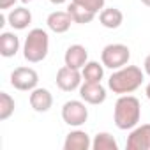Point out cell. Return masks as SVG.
Segmentation results:
<instances>
[{
    "instance_id": "1",
    "label": "cell",
    "mask_w": 150,
    "mask_h": 150,
    "mask_svg": "<svg viewBox=\"0 0 150 150\" xmlns=\"http://www.w3.org/2000/svg\"><path fill=\"white\" fill-rule=\"evenodd\" d=\"M143 80H145V72L138 65H124L110 76L108 88L113 94L125 96V94H132L134 90H138Z\"/></svg>"
},
{
    "instance_id": "2",
    "label": "cell",
    "mask_w": 150,
    "mask_h": 150,
    "mask_svg": "<svg viewBox=\"0 0 150 150\" xmlns=\"http://www.w3.org/2000/svg\"><path fill=\"white\" fill-rule=\"evenodd\" d=\"M141 118V104L134 96H120L115 103V110H113V120L115 125L120 131H127V129H134L139 124Z\"/></svg>"
},
{
    "instance_id": "3",
    "label": "cell",
    "mask_w": 150,
    "mask_h": 150,
    "mask_svg": "<svg viewBox=\"0 0 150 150\" xmlns=\"http://www.w3.org/2000/svg\"><path fill=\"white\" fill-rule=\"evenodd\" d=\"M50 51V37L42 28H32L23 42V57L30 64L42 62Z\"/></svg>"
},
{
    "instance_id": "4",
    "label": "cell",
    "mask_w": 150,
    "mask_h": 150,
    "mask_svg": "<svg viewBox=\"0 0 150 150\" xmlns=\"http://www.w3.org/2000/svg\"><path fill=\"white\" fill-rule=\"evenodd\" d=\"M131 58V50L125 46V44H108L104 46V50L101 51V62L104 67L111 69V71H117L124 65H127Z\"/></svg>"
},
{
    "instance_id": "5",
    "label": "cell",
    "mask_w": 150,
    "mask_h": 150,
    "mask_svg": "<svg viewBox=\"0 0 150 150\" xmlns=\"http://www.w3.org/2000/svg\"><path fill=\"white\" fill-rule=\"evenodd\" d=\"M88 118V108L81 101H67L62 106V120L71 127H80Z\"/></svg>"
},
{
    "instance_id": "6",
    "label": "cell",
    "mask_w": 150,
    "mask_h": 150,
    "mask_svg": "<svg viewBox=\"0 0 150 150\" xmlns=\"http://www.w3.org/2000/svg\"><path fill=\"white\" fill-rule=\"evenodd\" d=\"M37 83H39V74L32 67H16L11 72V85L16 90L32 92L34 88H37Z\"/></svg>"
},
{
    "instance_id": "7",
    "label": "cell",
    "mask_w": 150,
    "mask_h": 150,
    "mask_svg": "<svg viewBox=\"0 0 150 150\" xmlns=\"http://www.w3.org/2000/svg\"><path fill=\"white\" fill-rule=\"evenodd\" d=\"M83 83V74L80 69H72L69 65H64L57 71V87L64 92H72V90H80Z\"/></svg>"
},
{
    "instance_id": "8",
    "label": "cell",
    "mask_w": 150,
    "mask_h": 150,
    "mask_svg": "<svg viewBox=\"0 0 150 150\" xmlns=\"http://www.w3.org/2000/svg\"><path fill=\"white\" fill-rule=\"evenodd\" d=\"M127 150H150V124L136 125L127 136Z\"/></svg>"
},
{
    "instance_id": "9",
    "label": "cell",
    "mask_w": 150,
    "mask_h": 150,
    "mask_svg": "<svg viewBox=\"0 0 150 150\" xmlns=\"http://www.w3.org/2000/svg\"><path fill=\"white\" fill-rule=\"evenodd\" d=\"M80 97L88 103V104H103L106 101V88L101 83H92V81H83L80 87Z\"/></svg>"
},
{
    "instance_id": "10",
    "label": "cell",
    "mask_w": 150,
    "mask_h": 150,
    "mask_svg": "<svg viewBox=\"0 0 150 150\" xmlns=\"http://www.w3.org/2000/svg\"><path fill=\"white\" fill-rule=\"evenodd\" d=\"M64 62L65 65L72 67V69H83L85 64L88 62V51L85 46L81 44H72L65 50V55H64Z\"/></svg>"
},
{
    "instance_id": "11",
    "label": "cell",
    "mask_w": 150,
    "mask_h": 150,
    "mask_svg": "<svg viewBox=\"0 0 150 150\" xmlns=\"http://www.w3.org/2000/svg\"><path fill=\"white\" fill-rule=\"evenodd\" d=\"M30 106L37 111V113H46L50 111V108L53 106V96L48 88H34L30 92Z\"/></svg>"
},
{
    "instance_id": "12",
    "label": "cell",
    "mask_w": 150,
    "mask_h": 150,
    "mask_svg": "<svg viewBox=\"0 0 150 150\" xmlns=\"http://www.w3.org/2000/svg\"><path fill=\"white\" fill-rule=\"evenodd\" d=\"M92 148V139L85 131H71L65 136L64 141V150H88Z\"/></svg>"
},
{
    "instance_id": "13",
    "label": "cell",
    "mask_w": 150,
    "mask_h": 150,
    "mask_svg": "<svg viewBox=\"0 0 150 150\" xmlns=\"http://www.w3.org/2000/svg\"><path fill=\"white\" fill-rule=\"evenodd\" d=\"M71 23H74V21L67 11H53L46 20L48 28L55 34H65L71 28Z\"/></svg>"
},
{
    "instance_id": "14",
    "label": "cell",
    "mask_w": 150,
    "mask_h": 150,
    "mask_svg": "<svg viewBox=\"0 0 150 150\" xmlns=\"http://www.w3.org/2000/svg\"><path fill=\"white\" fill-rule=\"evenodd\" d=\"M7 23L14 30H25L32 23V13H30V9H27V7H14L7 14Z\"/></svg>"
},
{
    "instance_id": "15",
    "label": "cell",
    "mask_w": 150,
    "mask_h": 150,
    "mask_svg": "<svg viewBox=\"0 0 150 150\" xmlns=\"http://www.w3.org/2000/svg\"><path fill=\"white\" fill-rule=\"evenodd\" d=\"M20 51V37L14 32H2L0 35V55L11 58Z\"/></svg>"
},
{
    "instance_id": "16",
    "label": "cell",
    "mask_w": 150,
    "mask_h": 150,
    "mask_svg": "<svg viewBox=\"0 0 150 150\" xmlns=\"http://www.w3.org/2000/svg\"><path fill=\"white\" fill-rule=\"evenodd\" d=\"M99 21L104 28L113 30V28H118L124 23V14L117 7H106L99 13Z\"/></svg>"
},
{
    "instance_id": "17",
    "label": "cell",
    "mask_w": 150,
    "mask_h": 150,
    "mask_svg": "<svg viewBox=\"0 0 150 150\" xmlns=\"http://www.w3.org/2000/svg\"><path fill=\"white\" fill-rule=\"evenodd\" d=\"M83 74V81H92V83H101V80L104 78V65L99 62H87L85 67L81 69Z\"/></svg>"
},
{
    "instance_id": "18",
    "label": "cell",
    "mask_w": 150,
    "mask_h": 150,
    "mask_svg": "<svg viewBox=\"0 0 150 150\" xmlns=\"http://www.w3.org/2000/svg\"><path fill=\"white\" fill-rule=\"evenodd\" d=\"M67 13L71 14L74 23H80V25H87V23L94 21V18H96V13L85 9V7H81L78 4H74V2H71V6L67 7Z\"/></svg>"
},
{
    "instance_id": "19",
    "label": "cell",
    "mask_w": 150,
    "mask_h": 150,
    "mask_svg": "<svg viewBox=\"0 0 150 150\" xmlns=\"http://www.w3.org/2000/svg\"><path fill=\"white\" fill-rule=\"evenodd\" d=\"M92 148L94 150H118V143L110 132H97L92 141Z\"/></svg>"
},
{
    "instance_id": "20",
    "label": "cell",
    "mask_w": 150,
    "mask_h": 150,
    "mask_svg": "<svg viewBox=\"0 0 150 150\" xmlns=\"http://www.w3.org/2000/svg\"><path fill=\"white\" fill-rule=\"evenodd\" d=\"M16 103L14 99L7 94V92H0V120H7L13 113H14Z\"/></svg>"
},
{
    "instance_id": "21",
    "label": "cell",
    "mask_w": 150,
    "mask_h": 150,
    "mask_svg": "<svg viewBox=\"0 0 150 150\" xmlns=\"http://www.w3.org/2000/svg\"><path fill=\"white\" fill-rule=\"evenodd\" d=\"M72 2L88 9V11H92V13H96V14L104 9V0H72Z\"/></svg>"
},
{
    "instance_id": "22",
    "label": "cell",
    "mask_w": 150,
    "mask_h": 150,
    "mask_svg": "<svg viewBox=\"0 0 150 150\" xmlns=\"http://www.w3.org/2000/svg\"><path fill=\"white\" fill-rule=\"evenodd\" d=\"M18 0H0V11H7L11 7H14V4Z\"/></svg>"
},
{
    "instance_id": "23",
    "label": "cell",
    "mask_w": 150,
    "mask_h": 150,
    "mask_svg": "<svg viewBox=\"0 0 150 150\" xmlns=\"http://www.w3.org/2000/svg\"><path fill=\"white\" fill-rule=\"evenodd\" d=\"M143 69H145V74H148V76H150V55H146V58L143 62Z\"/></svg>"
},
{
    "instance_id": "24",
    "label": "cell",
    "mask_w": 150,
    "mask_h": 150,
    "mask_svg": "<svg viewBox=\"0 0 150 150\" xmlns=\"http://www.w3.org/2000/svg\"><path fill=\"white\" fill-rule=\"evenodd\" d=\"M50 2L53 4V6H62V4H65L67 0H50Z\"/></svg>"
},
{
    "instance_id": "25",
    "label": "cell",
    "mask_w": 150,
    "mask_h": 150,
    "mask_svg": "<svg viewBox=\"0 0 150 150\" xmlns=\"http://www.w3.org/2000/svg\"><path fill=\"white\" fill-rule=\"evenodd\" d=\"M145 94H146V97H148V99H150V83H148V85H146V88H145Z\"/></svg>"
},
{
    "instance_id": "26",
    "label": "cell",
    "mask_w": 150,
    "mask_h": 150,
    "mask_svg": "<svg viewBox=\"0 0 150 150\" xmlns=\"http://www.w3.org/2000/svg\"><path fill=\"white\" fill-rule=\"evenodd\" d=\"M141 4H145L146 7H150V0H141Z\"/></svg>"
},
{
    "instance_id": "27",
    "label": "cell",
    "mask_w": 150,
    "mask_h": 150,
    "mask_svg": "<svg viewBox=\"0 0 150 150\" xmlns=\"http://www.w3.org/2000/svg\"><path fill=\"white\" fill-rule=\"evenodd\" d=\"M21 2L23 4H28V2H34V0H21Z\"/></svg>"
}]
</instances>
